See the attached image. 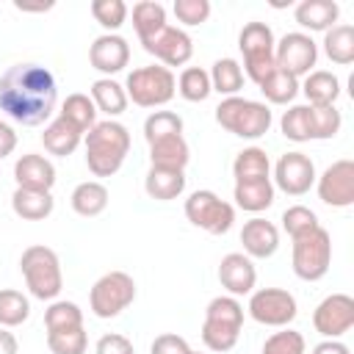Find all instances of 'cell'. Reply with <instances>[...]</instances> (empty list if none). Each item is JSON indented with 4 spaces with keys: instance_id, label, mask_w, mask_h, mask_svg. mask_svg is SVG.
Instances as JSON below:
<instances>
[{
    "instance_id": "obj_6",
    "label": "cell",
    "mask_w": 354,
    "mask_h": 354,
    "mask_svg": "<svg viewBox=\"0 0 354 354\" xmlns=\"http://www.w3.org/2000/svg\"><path fill=\"white\" fill-rule=\"evenodd\" d=\"M332 263V238L318 224L293 238V274L304 282H318L326 277Z\"/></svg>"
},
{
    "instance_id": "obj_51",
    "label": "cell",
    "mask_w": 354,
    "mask_h": 354,
    "mask_svg": "<svg viewBox=\"0 0 354 354\" xmlns=\"http://www.w3.org/2000/svg\"><path fill=\"white\" fill-rule=\"evenodd\" d=\"M17 351H19L17 337H14L6 326H0V354H17Z\"/></svg>"
},
{
    "instance_id": "obj_13",
    "label": "cell",
    "mask_w": 354,
    "mask_h": 354,
    "mask_svg": "<svg viewBox=\"0 0 354 354\" xmlns=\"http://www.w3.org/2000/svg\"><path fill=\"white\" fill-rule=\"evenodd\" d=\"M313 326L318 335L337 340L340 335H346L354 326V299L348 293L326 296L313 313Z\"/></svg>"
},
{
    "instance_id": "obj_9",
    "label": "cell",
    "mask_w": 354,
    "mask_h": 354,
    "mask_svg": "<svg viewBox=\"0 0 354 354\" xmlns=\"http://www.w3.org/2000/svg\"><path fill=\"white\" fill-rule=\"evenodd\" d=\"M136 299V282L124 271H108L102 274L88 293V307L97 318H116L122 310H127Z\"/></svg>"
},
{
    "instance_id": "obj_10",
    "label": "cell",
    "mask_w": 354,
    "mask_h": 354,
    "mask_svg": "<svg viewBox=\"0 0 354 354\" xmlns=\"http://www.w3.org/2000/svg\"><path fill=\"white\" fill-rule=\"evenodd\" d=\"M185 218L210 235H224L235 221V207L224 202L218 194L202 188L185 199Z\"/></svg>"
},
{
    "instance_id": "obj_19",
    "label": "cell",
    "mask_w": 354,
    "mask_h": 354,
    "mask_svg": "<svg viewBox=\"0 0 354 354\" xmlns=\"http://www.w3.org/2000/svg\"><path fill=\"white\" fill-rule=\"evenodd\" d=\"M14 180H17V188L50 191L55 185V166L44 155L28 152L14 163Z\"/></svg>"
},
{
    "instance_id": "obj_17",
    "label": "cell",
    "mask_w": 354,
    "mask_h": 354,
    "mask_svg": "<svg viewBox=\"0 0 354 354\" xmlns=\"http://www.w3.org/2000/svg\"><path fill=\"white\" fill-rule=\"evenodd\" d=\"M88 61L97 72L102 75H116L127 66L130 61V44L127 39L116 36V33H102L94 39V44L88 47Z\"/></svg>"
},
{
    "instance_id": "obj_49",
    "label": "cell",
    "mask_w": 354,
    "mask_h": 354,
    "mask_svg": "<svg viewBox=\"0 0 354 354\" xmlns=\"http://www.w3.org/2000/svg\"><path fill=\"white\" fill-rule=\"evenodd\" d=\"M14 149H17V133H14V127H11V124L0 122V160H3V158H8Z\"/></svg>"
},
{
    "instance_id": "obj_15",
    "label": "cell",
    "mask_w": 354,
    "mask_h": 354,
    "mask_svg": "<svg viewBox=\"0 0 354 354\" xmlns=\"http://www.w3.org/2000/svg\"><path fill=\"white\" fill-rule=\"evenodd\" d=\"M274 180L279 191L290 196H301L315 183V163L304 152H285L274 166Z\"/></svg>"
},
{
    "instance_id": "obj_2",
    "label": "cell",
    "mask_w": 354,
    "mask_h": 354,
    "mask_svg": "<svg viewBox=\"0 0 354 354\" xmlns=\"http://www.w3.org/2000/svg\"><path fill=\"white\" fill-rule=\"evenodd\" d=\"M130 152V133L122 122L105 119L86 133V166L94 177H113Z\"/></svg>"
},
{
    "instance_id": "obj_50",
    "label": "cell",
    "mask_w": 354,
    "mask_h": 354,
    "mask_svg": "<svg viewBox=\"0 0 354 354\" xmlns=\"http://www.w3.org/2000/svg\"><path fill=\"white\" fill-rule=\"evenodd\" d=\"M313 354H351V351H348V346L340 343V340H324V343H318V346L313 348Z\"/></svg>"
},
{
    "instance_id": "obj_34",
    "label": "cell",
    "mask_w": 354,
    "mask_h": 354,
    "mask_svg": "<svg viewBox=\"0 0 354 354\" xmlns=\"http://www.w3.org/2000/svg\"><path fill=\"white\" fill-rule=\"evenodd\" d=\"M58 116L66 119L69 124H75L80 133H86V130H91L97 124V108H94V102H91L88 94H69L64 100Z\"/></svg>"
},
{
    "instance_id": "obj_36",
    "label": "cell",
    "mask_w": 354,
    "mask_h": 354,
    "mask_svg": "<svg viewBox=\"0 0 354 354\" xmlns=\"http://www.w3.org/2000/svg\"><path fill=\"white\" fill-rule=\"evenodd\" d=\"M307 116H310V138L326 141V138H335L340 133L343 116H340V111L335 105H326V108L307 105Z\"/></svg>"
},
{
    "instance_id": "obj_22",
    "label": "cell",
    "mask_w": 354,
    "mask_h": 354,
    "mask_svg": "<svg viewBox=\"0 0 354 354\" xmlns=\"http://www.w3.org/2000/svg\"><path fill=\"white\" fill-rule=\"evenodd\" d=\"M296 22L307 30H329L335 28L337 17H340V6L335 0H301L293 11Z\"/></svg>"
},
{
    "instance_id": "obj_1",
    "label": "cell",
    "mask_w": 354,
    "mask_h": 354,
    "mask_svg": "<svg viewBox=\"0 0 354 354\" xmlns=\"http://www.w3.org/2000/svg\"><path fill=\"white\" fill-rule=\"evenodd\" d=\"M55 77L41 64H14L0 77V111L25 127L44 124L55 108Z\"/></svg>"
},
{
    "instance_id": "obj_52",
    "label": "cell",
    "mask_w": 354,
    "mask_h": 354,
    "mask_svg": "<svg viewBox=\"0 0 354 354\" xmlns=\"http://www.w3.org/2000/svg\"><path fill=\"white\" fill-rule=\"evenodd\" d=\"M19 11H47V8H53V3H41V6H28V3H14Z\"/></svg>"
},
{
    "instance_id": "obj_31",
    "label": "cell",
    "mask_w": 354,
    "mask_h": 354,
    "mask_svg": "<svg viewBox=\"0 0 354 354\" xmlns=\"http://www.w3.org/2000/svg\"><path fill=\"white\" fill-rule=\"evenodd\" d=\"M133 28L138 33V41H149L155 33L166 28V8L155 0H141L133 6Z\"/></svg>"
},
{
    "instance_id": "obj_11",
    "label": "cell",
    "mask_w": 354,
    "mask_h": 354,
    "mask_svg": "<svg viewBox=\"0 0 354 354\" xmlns=\"http://www.w3.org/2000/svg\"><path fill=\"white\" fill-rule=\"evenodd\" d=\"M246 310L263 326H288L296 318V313H299L293 293H288L285 288H260V290H252V299H249V307Z\"/></svg>"
},
{
    "instance_id": "obj_24",
    "label": "cell",
    "mask_w": 354,
    "mask_h": 354,
    "mask_svg": "<svg viewBox=\"0 0 354 354\" xmlns=\"http://www.w3.org/2000/svg\"><path fill=\"white\" fill-rule=\"evenodd\" d=\"M80 141H83V133L75 127V124H69L66 119H53L47 127H44V133H41V144H44V149L50 152V155H55V158H69L77 147H80Z\"/></svg>"
},
{
    "instance_id": "obj_3",
    "label": "cell",
    "mask_w": 354,
    "mask_h": 354,
    "mask_svg": "<svg viewBox=\"0 0 354 354\" xmlns=\"http://www.w3.org/2000/svg\"><path fill=\"white\" fill-rule=\"evenodd\" d=\"M243 326V304L235 296H216L202 321V343L210 351H230L235 348Z\"/></svg>"
},
{
    "instance_id": "obj_37",
    "label": "cell",
    "mask_w": 354,
    "mask_h": 354,
    "mask_svg": "<svg viewBox=\"0 0 354 354\" xmlns=\"http://www.w3.org/2000/svg\"><path fill=\"white\" fill-rule=\"evenodd\" d=\"M28 315H30L28 296H22L14 288H3L0 290V326H6V329L19 326L28 321Z\"/></svg>"
},
{
    "instance_id": "obj_12",
    "label": "cell",
    "mask_w": 354,
    "mask_h": 354,
    "mask_svg": "<svg viewBox=\"0 0 354 354\" xmlns=\"http://www.w3.org/2000/svg\"><path fill=\"white\" fill-rule=\"evenodd\" d=\"M315 61H318V44L307 33H285L274 44V64H277V69L293 75L296 80H299V75H310Z\"/></svg>"
},
{
    "instance_id": "obj_21",
    "label": "cell",
    "mask_w": 354,
    "mask_h": 354,
    "mask_svg": "<svg viewBox=\"0 0 354 354\" xmlns=\"http://www.w3.org/2000/svg\"><path fill=\"white\" fill-rule=\"evenodd\" d=\"M144 191L149 199L158 202H171L185 191V171L180 169H160V166H149L147 180H144Z\"/></svg>"
},
{
    "instance_id": "obj_28",
    "label": "cell",
    "mask_w": 354,
    "mask_h": 354,
    "mask_svg": "<svg viewBox=\"0 0 354 354\" xmlns=\"http://www.w3.org/2000/svg\"><path fill=\"white\" fill-rule=\"evenodd\" d=\"M72 210L83 218H94L108 207V188L100 180H86L72 191Z\"/></svg>"
},
{
    "instance_id": "obj_26",
    "label": "cell",
    "mask_w": 354,
    "mask_h": 354,
    "mask_svg": "<svg viewBox=\"0 0 354 354\" xmlns=\"http://www.w3.org/2000/svg\"><path fill=\"white\" fill-rule=\"evenodd\" d=\"M271 171V163H268V155L266 149L260 147H246L235 155L232 160V174H235V183H257V180H271L268 177Z\"/></svg>"
},
{
    "instance_id": "obj_5",
    "label": "cell",
    "mask_w": 354,
    "mask_h": 354,
    "mask_svg": "<svg viewBox=\"0 0 354 354\" xmlns=\"http://www.w3.org/2000/svg\"><path fill=\"white\" fill-rule=\"evenodd\" d=\"M216 122L238 138H260L271 127V111L266 102L246 100V97H227L216 108Z\"/></svg>"
},
{
    "instance_id": "obj_41",
    "label": "cell",
    "mask_w": 354,
    "mask_h": 354,
    "mask_svg": "<svg viewBox=\"0 0 354 354\" xmlns=\"http://www.w3.org/2000/svg\"><path fill=\"white\" fill-rule=\"evenodd\" d=\"M47 346L53 354H83L88 346V337L83 326L58 329V332H47Z\"/></svg>"
},
{
    "instance_id": "obj_27",
    "label": "cell",
    "mask_w": 354,
    "mask_h": 354,
    "mask_svg": "<svg viewBox=\"0 0 354 354\" xmlns=\"http://www.w3.org/2000/svg\"><path fill=\"white\" fill-rule=\"evenodd\" d=\"M91 102L97 111H102V113H108V119H113L127 111V91L122 83H116L111 77H100L91 83Z\"/></svg>"
},
{
    "instance_id": "obj_46",
    "label": "cell",
    "mask_w": 354,
    "mask_h": 354,
    "mask_svg": "<svg viewBox=\"0 0 354 354\" xmlns=\"http://www.w3.org/2000/svg\"><path fill=\"white\" fill-rule=\"evenodd\" d=\"M174 17L183 25H202L210 17V3L207 0H174Z\"/></svg>"
},
{
    "instance_id": "obj_42",
    "label": "cell",
    "mask_w": 354,
    "mask_h": 354,
    "mask_svg": "<svg viewBox=\"0 0 354 354\" xmlns=\"http://www.w3.org/2000/svg\"><path fill=\"white\" fill-rule=\"evenodd\" d=\"M279 127H282V136L288 141H296V144H304L310 141V116H307V105H293L282 113L279 119Z\"/></svg>"
},
{
    "instance_id": "obj_14",
    "label": "cell",
    "mask_w": 354,
    "mask_h": 354,
    "mask_svg": "<svg viewBox=\"0 0 354 354\" xmlns=\"http://www.w3.org/2000/svg\"><path fill=\"white\" fill-rule=\"evenodd\" d=\"M318 199L329 207L354 205V160H348V158L335 160L318 177Z\"/></svg>"
},
{
    "instance_id": "obj_25",
    "label": "cell",
    "mask_w": 354,
    "mask_h": 354,
    "mask_svg": "<svg viewBox=\"0 0 354 354\" xmlns=\"http://www.w3.org/2000/svg\"><path fill=\"white\" fill-rule=\"evenodd\" d=\"M149 160L152 166H160V169H185L188 160H191V149H188V141L183 136H169V138H160V141H152L149 144Z\"/></svg>"
},
{
    "instance_id": "obj_23",
    "label": "cell",
    "mask_w": 354,
    "mask_h": 354,
    "mask_svg": "<svg viewBox=\"0 0 354 354\" xmlns=\"http://www.w3.org/2000/svg\"><path fill=\"white\" fill-rule=\"evenodd\" d=\"M55 207V199L50 191H33V188H17L11 194V210L22 221H44Z\"/></svg>"
},
{
    "instance_id": "obj_35",
    "label": "cell",
    "mask_w": 354,
    "mask_h": 354,
    "mask_svg": "<svg viewBox=\"0 0 354 354\" xmlns=\"http://www.w3.org/2000/svg\"><path fill=\"white\" fill-rule=\"evenodd\" d=\"M260 91H263V97H266L268 102H274V105H288V102H293L296 94H299V80H296L293 75L282 72V69H274V72L260 83Z\"/></svg>"
},
{
    "instance_id": "obj_29",
    "label": "cell",
    "mask_w": 354,
    "mask_h": 354,
    "mask_svg": "<svg viewBox=\"0 0 354 354\" xmlns=\"http://www.w3.org/2000/svg\"><path fill=\"white\" fill-rule=\"evenodd\" d=\"M232 199L241 210L260 213L274 205V183L271 180H257V183H235Z\"/></svg>"
},
{
    "instance_id": "obj_18",
    "label": "cell",
    "mask_w": 354,
    "mask_h": 354,
    "mask_svg": "<svg viewBox=\"0 0 354 354\" xmlns=\"http://www.w3.org/2000/svg\"><path fill=\"white\" fill-rule=\"evenodd\" d=\"M218 282L221 288L230 290V296H246L254 290L257 282V271L252 257H246L243 252H230L221 257L218 263Z\"/></svg>"
},
{
    "instance_id": "obj_47",
    "label": "cell",
    "mask_w": 354,
    "mask_h": 354,
    "mask_svg": "<svg viewBox=\"0 0 354 354\" xmlns=\"http://www.w3.org/2000/svg\"><path fill=\"white\" fill-rule=\"evenodd\" d=\"M188 351H191V346L185 343V337H180L174 332L158 335L152 340V348H149V354H188Z\"/></svg>"
},
{
    "instance_id": "obj_4",
    "label": "cell",
    "mask_w": 354,
    "mask_h": 354,
    "mask_svg": "<svg viewBox=\"0 0 354 354\" xmlns=\"http://www.w3.org/2000/svg\"><path fill=\"white\" fill-rule=\"evenodd\" d=\"M19 268H22V277H25V285L28 290L41 299V301H53L61 288H64V274H61V263H58V254L50 249V246H41V243H33L22 252L19 257Z\"/></svg>"
},
{
    "instance_id": "obj_20",
    "label": "cell",
    "mask_w": 354,
    "mask_h": 354,
    "mask_svg": "<svg viewBox=\"0 0 354 354\" xmlns=\"http://www.w3.org/2000/svg\"><path fill=\"white\" fill-rule=\"evenodd\" d=\"M241 243H243V252L246 257H257V260H266L271 257L277 249H279V230L266 221V218H249L241 230Z\"/></svg>"
},
{
    "instance_id": "obj_8",
    "label": "cell",
    "mask_w": 354,
    "mask_h": 354,
    "mask_svg": "<svg viewBox=\"0 0 354 354\" xmlns=\"http://www.w3.org/2000/svg\"><path fill=\"white\" fill-rule=\"evenodd\" d=\"M124 91H127V100H133L136 105L141 108H158V105H166L174 91H177V80L171 75V69L166 66H138L127 75V83H124Z\"/></svg>"
},
{
    "instance_id": "obj_30",
    "label": "cell",
    "mask_w": 354,
    "mask_h": 354,
    "mask_svg": "<svg viewBox=\"0 0 354 354\" xmlns=\"http://www.w3.org/2000/svg\"><path fill=\"white\" fill-rule=\"evenodd\" d=\"M304 97L310 100V105H318V108H326V105H335V100L340 97V80L332 75V72H324V69H315L304 77V86H301Z\"/></svg>"
},
{
    "instance_id": "obj_16",
    "label": "cell",
    "mask_w": 354,
    "mask_h": 354,
    "mask_svg": "<svg viewBox=\"0 0 354 354\" xmlns=\"http://www.w3.org/2000/svg\"><path fill=\"white\" fill-rule=\"evenodd\" d=\"M144 50L149 55H155L158 61H163V66L169 69V66H183V64L191 61L194 41H191V36L185 30L166 25L160 33H155L149 41H144Z\"/></svg>"
},
{
    "instance_id": "obj_38",
    "label": "cell",
    "mask_w": 354,
    "mask_h": 354,
    "mask_svg": "<svg viewBox=\"0 0 354 354\" xmlns=\"http://www.w3.org/2000/svg\"><path fill=\"white\" fill-rule=\"evenodd\" d=\"M177 91L183 100L188 102H205L210 97V75L202 69V66H188L180 72V80H177Z\"/></svg>"
},
{
    "instance_id": "obj_39",
    "label": "cell",
    "mask_w": 354,
    "mask_h": 354,
    "mask_svg": "<svg viewBox=\"0 0 354 354\" xmlns=\"http://www.w3.org/2000/svg\"><path fill=\"white\" fill-rule=\"evenodd\" d=\"M169 136H183V119L174 111H155L144 122V138L147 144L169 138Z\"/></svg>"
},
{
    "instance_id": "obj_53",
    "label": "cell",
    "mask_w": 354,
    "mask_h": 354,
    "mask_svg": "<svg viewBox=\"0 0 354 354\" xmlns=\"http://www.w3.org/2000/svg\"><path fill=\"white\" fill-rule=\"evenodd\" d=\"M188 354H199V351H188Z\"/></svg>"
},
{
    "instance_id": "obj_32",
    "label": "cell",
    "mask_w": 354,
    "mask_h": 354,
    "mask_svg": "<svg viewBox=\"0 0 354 354\" xmlns=\"http://www.w3.org/2000/svg\"><path fill=\"white\" fill-rule=\"evenodd\" d=\"M324 53L332 64L348 66L354 61V28L351 25H335L324 33Z\"/></svg>"
},
{
    "instance_id": "obj_43",
    "label": "cell",
    "mask_w": 354,
    "mask_h": 354,
    "mask_svg": "<svg viewBox=\"0 0 354 354\" xmlns=\"http://www.w3.org/2000/svg\"><path fill=\"white\" fill-rule=\"evenodd\" d=\"M91 17L105 30H119L127 19V6L122 0H94L91 3Z\"/></svg>"
},
{
    "instance_id": "obj_48",
    "label": "cell",
    "mask_w": 354,
    "mask_h": 354,
    "mask_svg": "<svg viewBox=\"0 0 354 354\" xmlns=\"http://www.w3.org/2000/svg\"><path fill=\"white\" fill-rule=\"evenodd\" d=\"M94 354H136V348H133V343H130L124 335L108 332V335H102V337L97 340Z\"/></svg>"
},
{
    "instance_id": "obj_45",
    "label": "cell",
    "mask_w": 354,
    "mask_h": 354,
    "mask_svg": "<svg viewBox=\"0 0 354 354\" xmlns=\"http://www.w3.org/2000/svg\"><path fill=\"white\" fill-rule=\"evenodd\" d=\"M282 227H285V232H288L290 238H296V235H301V232L318 227V216H315L310 207H304V205H293V207H288V210L282 213Z\"/></svg>"
},
{
    "instance_id": "obj_33",
    "label": "cell",
    "mask_w": 354,
    "mask_h": 354,
    "mask_svg": "<svg viewBox=\"0 0 354 354\" xmlns=\"http://www.w3.org/2000/svg\"><path fill=\"white\" fill-rule=\"evenodd\" d=\"M207 75H210V88L224 97H238V91L243 88V69L235 58H218Z\"/></svg>"
},
{
    "instance_id": "obj_40",
    "label": "cell",
    "mask_w": 354,
    "mask_h": 354,
    "mask_svg": "<svg viewBox=\"0 0 354 354\" xmlns=\"http://www.w3.org/2000/svg\"><path fill=\"white\" fill-rule=\"evenodd\" d=\"M44 326H47V332L83 326V310L75 301H53L44 313Z\"/></svg>"
},
{
    "instance_id": "obj_7",
    "label": "cell",
    "mask_w": 354,
    "mask_h": 354,
    "mask_svg": "<svg viewBox=\"0 0 354 354\" xmlns=\"http://www.w3.org/2000/svg\"><path fill=\"white\" fill-rule=\"evenodd\" d=\"M274 33L266 22H246L241 36H238V47L243 53V69L246 77L254 80L257 86L277 69L274 64Z\"/></svg>"
},
{
    "instance_id": "obj_44",
    "label": "cell",
    "mask_w": 354,
    "mask_h": 354,
    "mask_svg": "<svg viewBox=\"0 0 354 354\" xmlns=\"http://www.w3.org/2000/svg\"><path fill=\"white\" fill-rule=\"evenodd\" d=\"M304 348H307L304 335L296 332V329L274 332V335L266 337V343H263V354H304Z\"/></svg>"
}]
</instances>
